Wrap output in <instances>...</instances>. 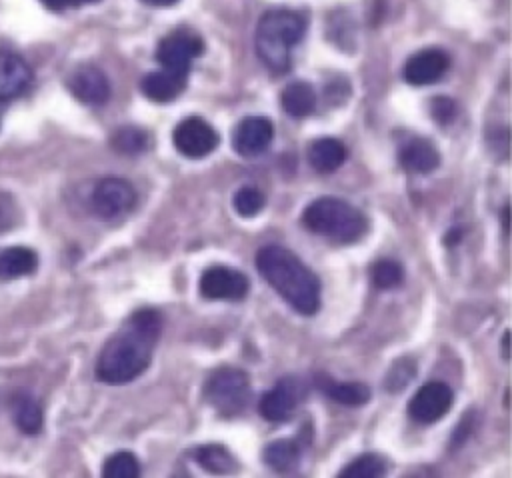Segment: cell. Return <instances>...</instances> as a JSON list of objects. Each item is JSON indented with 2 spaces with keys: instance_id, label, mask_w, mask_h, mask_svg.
<instances>
[{
  "instance_id": "1",
  "label": "cell",
  "mask_w": 512,
  "mask_h": 478,
  "mask_svg": "<svg viewBox=\"0 0 512 478\" xmlns=\"http://www.w3.org/2000/svg\"><path fill=\"white\" fill-rule=\"evenodd\" d=\"M162 318L154 308L132 312L106 340L96 362V378L106 384H126L150 364L160 340Z\"/></svg>"
},
{
  "instance_id": "2",
  "label": "cell",
  "mask_w": 512,
  "mask_h": 478,
  "mask_svg": "<svg viewBox=\"0 0 512 478\" xmlns=\"http://www.w3.org/2000/svg\"><path fill=\"white\" fill-rule=\"evenodd\" d=\"M256 268L298 314H316L320 308V282L294 252L276 244L262 246L256 252Z\"/></svg>"
},
{
  "instance_id": "3",
  "label": "cell",
  "mask_w": 512,
  "mask_h": 478,
  "mask_svg": "<svg viewBox=\"0 0 512 478\" xmlns=\"http://www.w3.org/2000/svg\"><path fill=\"white\" fill-rule=\"evenodd\" d=\"M304 26V18L288 8H274L262 14L256 26L254 46L268 70H288L292 48L302 40Z\"/></svg>"
},
{
  "instance_id": "4",
  "label": "cell",
  "mask_w": 512,
  "mask_h": 478,
  "mask_svg": "<svg viewBox=\"0 0 512 478\" xmlns=\"http://www.w3.org/2000/svg\"><path fill=\"white\" fill-rule=\"evenodd\" d=\"M302 224L310 232L342 244L362 238L368 230V220L356 206L332 196L310 202L302 212Z\"/></svg>"
},
{
  "instance_id": "5",
  "label": "cell",
  "mask_w": 512,
  "mask_h": 478,
  "mask_svg": "<svg viewBox=\"0 0 512 478\" xmlns=\"http://www.w3.org/2000/svg\"><path fill=\"white\" fill-rule=\"evenodd\" d=\"M204 400L220 416L240 414L250 400V378L238 368L214 370L204 384Z\"/></svg>"
},
{
  "instance_id": "6",
  "label": "cell",
  "mask_w": 512,
  "mask_h": 478,
  "mask_svg": "<svg viewBox=\"0 0 512 478\" xmlns=\"http://www.w3.org/2000/svg\"><path fill=\"white\" fill-rule=\"evenodd\" d=\"M136 204V190L134 186L118 176L102 178L92 194H90V208L102 220L118 218L120 214L132 210Z\"/></svg>"
},
{
  "instance_id": "7",
  "label": "cell",
  "mask_w": 512,
  "mask_h": 478,
  "mask_svg": "<svg viewBox=\"0 0 512 478\" xmlns=\"http://www.w3.org/2000/svg\"><path fill=\"white\" fill-rule=\"evenodd\" d=\"M174 148L186 158H204L212 154L220 142L218 132L200 116H188L174 126Z\"/></svg>"
},
{
  "instance_id": "8",
  "label": "cell",
  "mask_w": 512,
  "mask_h": 478,
  "mask_svg": "<svg viewBox=\"0 0 512 478\" xmlns=\"http://www.w3.org/2000/svg\"><path fill=\"white\" fill-rule=\"evenodd\" d=\"M454 394L452 388L442 380L426 382L416 390L408 402V414L420 424H434L448 414L452 408Z\"/></svg>"
},
{
  "instance_id": "9",
  "label": "cell",
  "mask_w": 512,
  "mask_h": 478,
  "mask_svg": "<svg viewBox=\"0 0 512 478\" xmlns=\"http://www.w3.org/2000/svg\"><path fill=\"white\" fill-rule=\"evenodd\" d=\"M204 52V42L200 36L192 32H172L160 40L156 48V60L162 68L186 74L190 72V64Z\"/></svg>"
},
{
  "instance_id": "10",
  "label": "cell",
  "mask_w": 512,
  "mask_h": 478,
  "mask_svg": "<svg viewBox=\"0 0 512 478\" xmlns=\"http://www.w3.org/2000/svg\"><path fill=\"white\" fill-rule=\"evenodd\" d=\"M250 290L244 272L230 266H210L200 276V294L208 300H242Z\"/></svg>"
},
{
  "instance_id": "11",
  "label": "cell",
  "mask_w": 512,
  "mask_h": 478,
  "mask_svg": "<svg viewBox=\"0 0 512 478\" xmlns=\"http://www.w3.org/2000/svg\"><path fill=\"white\" fill-rule=\"evenodd\" d=\"M304 394H306L304 382L296 376H286L272 390L262 394L258 402V410L266 420L282 422L296 410Z\"/></svg>"
},
{
  "instance_id": "12",
  "label": "cell",
  "mask_w": 512,
  "mask_h": 478,
  "mask_svg": "<svg viewBox=\"0 0 512 478\" xmlns=\"http://www.w3.org/2000/svg\"><path fill=\"white\" fill-rule=\"evenodd\" d=\"M274 138V126L264 116H246L238 122L232 134V146L234 150L244 156L252 158L262 154Z\"/></svg>"
},
{
  "instance_id": "13",
  "label": "cell",
  "mask_w": 512,
  "mask_h": 478,
  "mask_svg": "<svg viewBox=\"0 0 512 478\" xmlns=\"http://www.w3.org/2000/svg\"><path fill=\"white\" fill-rule=\"evenodd\" d=\"M68 90L88 106H100L110 98L108 76L98 66H80L68 76Z\"/></svg>"
},
{
  "instance_id": "14",
  "label": "cell",
  "mask_w": 512,
  "mask_h": 478,
  "mask_svg": "<svg viewBox=\"0 0 512 478\" xmlns=\"http://www.w3.org/2000/svg\"><path fill=\"white\" fill-rule=\"evenodd\" d=\"M450 58L440 48H424L412 54L404 64V80L412 86H426L444 76Z\"/></svg>"
},
{
  "instance_id": "15",
  "label": "cell",
  "mask_w": 512,
  "mask_h": 478,
  "mask_svg": "<svg viewBox=\"0 0 512 478\" xmlns=\"http://www.w3.org/2000/svg\"><path fill=\"white\" fill-rule=\"evenodd\" d=\"M30 64L12 50H0V100H14L32 86Z\"/></svg>"
},
{
  "instance_id": "16",
  "label": "cell",
  "mask_w": 512,
  "mask_h": 478,
  "mask_svg": "<svg viewBox=\"0 0 512 478\" xmlns=\"http://www.w3.org/2000/svg\"><path fill=\"white\" fill-rule=\"evenodd\" d=\"M186 78H188L186 74H178L162 68L146 74L140 80V90L152 102H170L184 92Z\"/></svg>"
},
{
  "instance_id": "17",
  "label": "cell",
  "mask_w": 512,
  "mask_h": 478,
  "mask_svg": "<svg viewBox=\"0 0 512 478\" xmlns=\"http://www.w3.org/2000/svg\"><path fill=\"white\" fill-rule=\"evenodd\" d=\"M398 160H400L402 168H406L408 172L428 174V172L438 168L440 154H438L436 146L430 140H426V138H412V140H408L400 148Z\"/></svg>"
},
{
  "instance_id": "18",
  "label": "cell",
  "mask_w": 512,
  "mask_h": 478,
  "mask_svg": "<svg viewBox=\"0 0 512 478\" xmlns=\"http://www.w3.org/2000/svg\"><path fill=\"white\" fill-rule=\"evenodd\" d=\"M316 384L324 396L344 406H362L370 400V388L364 382H344L334 380L328 374H318Z\"/></svg>"
},
{
  "instance_id": "19",
  "label": "cell",
  "mask_w": 512,
  "mask_h": 478,
  "mask_svg": "<svg viewBox=\"0 0 512 478\" xmlns=\"http://www.w3.org/2000/svg\"><path fill=\"white\" fill-rule=\"evenodd\" d=\"M38 254L26 246L0 248V282L16 280L36 272Z\"/></svg>"
},
{
  "instance_id": "20",
  "label": "cell",
  "mask_w": 512,
  "mask_h": 478,
  "mask_svg": "<svg viewBox=\"0 0 512 478\" xmlns=\"http://www.w3.org/2000/svg\"><path fill=\"white\" fill-rule=\"evenodd\" d=\"M346 160V146L336 138H318L308 148V162L316 172L330 174Z\"/></svg>"
},
{
  "instance_id": "21",
  "label": "cell",
  "mask_w": 512,
  "mask_h": 478,
  "mask_svg": "<svg viewBox=\"0 0 512 478\" xmlns=\"http://www.w3.org/2000/svg\"><path fill=\"white\" fill-rule=\"evenodd\" d=\"M280 104L286 114L294 118L308 116L316 108V92L308 82L294 80L288 86H284L280 94Z\"/></svg>"
},
{
  "instance_id": "22",
  "label": "cell",
  "mask_w": 512,
  "mask_h": 478,
  "mask_svg": "<svg viewBox=\"0 0 512 478\" xmlns=\"http://www.w3.org/2000/svg\"><path fill=\"white\" fill-rule=\"evenodd\" d=\"M12 420L16 424V428L22 434L28 436H36L42 430V408L38 404V400L30 394H18L12 400Z\"/></svg>"
},
{
  "instance_id": "23",
  "label": "cell",
  "mask_w": 512,
  "mask_h": 478,
  "mask_svg": "<svg viewBox=\"0 0 512 478\" xmlns=\"http://www.w3.org/2000/svg\"><path fill=\"white\" fill-rule=\"evenodd\" d=\"M300 454H302V448H300L298 442H294V440H274L264 448L262 458L270 468H274L278 472H288V470L298 466Z\"/></svg>"
},
{
  "instance_id": "24",
  "label": "cell",
  "mask_w": 512,
  "mask_h": 478,
  "mask_svg": "<svg viewBox=\"0 0 512 478\" xmlns=\"http://www.w3.org/2000/svg\"><path fill=\"white\" fill-rule=\"evenodd\" d=\"M194 460L214 472V474H228V472H234L238 468V462L236 458L232 456V452L220 444H206V446H200L194 450Z\"/></svg>"
},
{
  "instance_id": "25",
  "label": "cell",
  "mask_w": 512,
  "mask_h": 478,
  "mask_svg": "<svg viewBox=\"0 0 512 478\" xmlns=\"http://www.w3.org/2000/svg\"><path fill=\"white\" fill-rule=\"evenodd\" d=\"M386 470H388V462L382 454L366 452L356 460H352L346 468H342L338 476L340 478H378L386 474Z\"/></svg>"
},
{
  "instance_id": "26",
  "label": "cell",
  "mask_w": 512,
  "mask_h": 478,
  "mask_svg": "<svg viewBox=\"0 0 512 478\" xmlns=\"http://www.w3.org/2000/svg\"><path fill=\"white\" fill-rule=\"evenodd\" d=\"M110 146L120 154H140L148 148V134L138 126H120L114 130Z\"/></svg>"
},
{
  "instance_id": "27",
  "label": "cell",
  "mask_w": 512,
  "mask_h": 478,
  "mask_svg": "<svg viewBox=\"0 0 512 478\" xmlns=\"http://www.w3.org/2000/svg\"><path fill=\"white\" fill-rule=\"evenodd\" d=\"M102 476L104 478H138L140 476V462L128 450L114 452L112 456L106 458V462L102 466Z\"/></svg>"
},
{
  "instance_id": "28",
  "label": "cell",
  "mask_w": 512,
  "mask_h": 478,
  "mask_svg": "<svg viewBox=\"0 0 512 478\" xmlns=\"http://www.w3.org/2000/svg\"><path fill=\"white\" fill-rule=\"evenodd\" d=\"M370 276H372L374 286H378L382 290H390V288H396V286L402 284L404 270H402V266L396 260L382 258V260L372 264Z\"/></svg>"
},
{
  "instance_id": "29",
  "label": "cell",
  "mask_w": 512,
  "mask_h": 478,
  "mask_svg": "<svg viewBox=\"0 0 512 478\" xmlns=\"http://www.w3.org/2000/svg\"><path fill=\"white\" fill-rule=\"evenodd\" d=\"M264 204H266L264 194L254 186H242L240 190H236V194L232 198L234 210L244 218H252V216L260 214Z\"/></svg>"
},
{
  "instance_id": "30",
  "label": "cell",
  "mask_w": 512,
  "mask_h": 478,
  "mask_svg": "<svg viewBox=\"0 0 512 478\" xmlns=\"http://www.w3.org/2000/svg\"><path fill=\"white\" fill-rule=\"evenodd\" d=\"M416 374V364L412 358H400L394 362V366L390 368L388 376H386V388L390 392H398L402 388H406V384L414 378Z\"/></svg>"
},
{
  "instance_id": "31",
  "label": "cell",
  "mask_w": 512,
  "mask_h": 478,
  "mask_svg": "<svg viewBox=\"0 0 512 478\" xmlns=\"http://www.w3.org/2000/svg\"><path fill=\"white\" fill-rule=\"evenodd\" d=\"M20 220V210L12 194L0 190V234L12 230Z\"/></svg>"
},
{
  "instance_id": "32",
  "label": "cell",
  "mask_w": 512,
  "mask_h": 478,
  "mask_svg": "<svg viewBox=\"0 0 512 478\" xmlns=\"http://www.w3.org/2000/svg\"><path fill=\"white\" fill-rule=\"evenodd\" d=\"M430 108H432V118L438 120L440 124L450 122L454 118V114H456L454 102L450 98H446V96H436Z\"/></svg>"
},
{
  "instance_id": "33",
  "label": "cell",
  "mask_w": 512,
  "mask_h": 478,
  "mask_svg": "<svg viewBox=\"0 0 512 478\" xmlns=\"http://www.w3.org/2000/svg\"><path fill=\"white\" fill-rule=\"evenodd\" d=\"M460 238H462V228H460V226H454V228L446 234L444 244H446V246H454V244L460 242Z\"/></svg>"
},
{
  "instance_id": "34",
  "label": "cell",
  "mask_w": 512,
  "mask_h": 478,
  "mask_svg": "<svg viewBox=\"0 0 512 478\" xmlns=\"http://www.w3.org/2000/svg\"><path fill=\"white\" fill-rule=\"evenodd\" d=\"M46 8H50V10H62V8H66L68 4H70V0H40Z\"/></svg>"
},
{
  "instance_id": "35",
  "label": "cell",
  "mask_w": 512,
  "mask_h": 478,
  "mask_svg": "<svg viewBox=\"0 0 512 478\" xmlns=\"http://www.w3.org/2000/svg\"><path fill=\"white\" fill-rule=\"evenodd\" d=\"M142 2L148 4V6H154V8H166V6L176 4L178 0H142Z\"/></svg>"
},
{
  "instance_id": "36",
  "label": "cell",
  "mask_w": 512,
  "mask_h": 478,
  "mask_svg": "<svg viewBox=\"0 0 512 478\" xmlns=\"http://www.w3.org/2000/svg\"><path fill=\"white\" fill-rule=\"evenodd\" d=\"M508 342H510V332H504L502 336V356L508 360L510 358V350H508Z\"/></svg>"
},
{
  "instance_id": "37",
  "label": "cell",
  "mask_w": 512,
  "mask_h": 478,
  "mask_svg": "<svg viewBox=\"0 0 512 478\" xmlns=\"http://www.w3.org/2000/svg\"><path fill=\"white\" fill-rule=\"evenodd\" d=\"M502 228H504V234L508 236V206L502 208Z\"/></svg>"
},
{
  "instance_id": "38",
  "label": "cell",
  "mask_w": 512,
  "mask_h": 478,
  "mask_svg": "<svg viewBox=\"0 0 512 478\" xmlns=\"http://www.w3.org/2000/svg\"><path fill=\"white\" fill-rule=\"evenodd\" d=\"M92 2H98V0H70V4H74V6H80V4H92Z\"/></svg>"
}]
</instances>
